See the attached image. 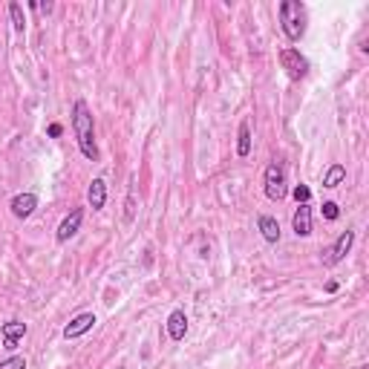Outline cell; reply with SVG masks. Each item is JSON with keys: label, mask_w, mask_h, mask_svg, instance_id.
<instances>
[{"label": "cell", "mask_w": 369, "mask_h": 369, "mask_svg": "<svg viewBox=\"0 0 369 369\" xmlns=\"http://www.w3.org/2000/svg\"><path fill=\"white\" fill-rule=\"evenodd\" d=\"M257 228H260L263 240H265V243H271V245H277V243H280V237H283L280 222H277L274 217H268V213H263V217L257 220Z\"/></svg>", "instance_id": "7c38bea8"}, {"label": "cell", "mask_w": 369, "mask_h": 369, "mask_svg": "<svg viewBox=\"0 0 369 369\" xmlns=\"http://www.w3.org/2000/svg\"><path fill=\"white\" fill-rule=\"evenodd\" d=\"M35 9H38V12H47V15H49V12L55 9V3H38Z\"/></svg>", "instance_id": "7402d4cb"}, {"label": "cell", "mask_w": 369, "mask_h": 369, "mask_svg": "<svg viewBox=\"0 0 369 369\" xmlns=\"http://www.w3.org/2000/svg\"><path fill=\"white\" fill-rule=\"evenodd\" d=\"M291 231L297 237H312V208L309 205H297L295 217H291Z\"/></svg>", "instance_id": "8fae6325"}, {"label": "cell", "mask_w": 369, "mask_h": 369, "mask_svg": "<svg viewBox=\"0 0 369 369\" xmlns=\"http://www.w3.org/2000/svg\"><path fill=\"white\" fill-rule=\"evenodd\" d=\"M9 208H12V217H15V220H29L32 213H35V208H38V197H35L32 190L15 193L12 202H9Z\"/></svg>", "instance_id": "ba28073f"}, {"label": "cell", "mask_w": 369, "mask_h": 369, "mask_svg": "<svg viewBox=\"0 0 369 369\" xmlns=\"http://www.w3.org/2000/svg\"><path fill=\"white\" fill-rule=\"evenodd\" d=\"M133 213H136V193L130 190V197H127V222H133Z\"/></svg>", "instance_id": "ffe728a7"}, {"label": "cell", "mask_w": 369, "mask_h": 369, "mask_svg": "<svg viewBox=\"0 0 369 369\" xmlns=\"http://www.w3.org/2000/svg\"><path fill=\"white\" fill-rule=\"evenodd\" d=\"M338 217H341V208H338V202H323V220L335 222Z\"/></svg>", "instance_id": "d6986e66"}, {"label": "cell", "mask_w": 369, "mask_h": 369, "mask_svg": "<svg viewBox=\"0 0 369 369\" xmlns=\"http://www.w3.org/2000/svg\"><path fill=\"white\" fill-rule=\"evenodd\" d=\"M72 130H75V139H79V150L81 156L90 162H99V145H95V122H92V113L87 107L84 99H79L72 104Z\"/></svg>", "instance_id": "6da1fadb"}, {"label": "cell", "mask_w": 369, "mask_h": 369, "mask_svg": "<svg viewBox=\"0 0 369 369\" xmlns=\"http://www.w3.org/2000/svg\"><path fill=\"white\" fill-rule=\"evenodd\" d=\"M352 245H355V231H343V234L335 240V245L326 251V257H323V265H338V263H343L346 260V254L352 251Z\"/></svg>", "instance_id": "5b68a950"}, {"label": "cell", "mask_w": 369, "mask_h": 369, "mask_svg": "<svg viewBox=\"0 0 369 369\" xmlns=\"http://www.w3.org/2000/svg\"><path fill=\"white\" fill-rule=\"evenodd\" d=\"M87 202L92 211H101L107 202V182L104 179H92V185L87 188Z\"/></svg>", "instance_id": "4fadbf2b"}, {"label": "cell", "mask_w": 369, "mask_h": 369, "mask_svg": "<svg viewBox=\"0 0 369 369\" xmlns=\"http://www.w3.org/2000/svg\"><path fill=\"white\" fill-rule=\"evenodd\" d=\"M167 335L170 341H185L188 335V315H185V309H173V312L167 315Z\"/></svg>", "instance_id": "30bf717a"}, {"label": "cell", "mask_w": 369, "mask_h": 369, "mask_svg": "<svg viewBox=\"0 0 369 369\" xmlns=\"http://www.w3.org/2000/svg\"><path fill=\"white\" fill-rule=\"evenodd\" d=\"M248 153H251V124L240 122V130H237V156L245 159Z\"/></svg>", "instance_id": "9a60e30c"}, {"label": "cell", "mask_w": 369, "mask_h": 369, "mask_svg": "<svg viewBox=\"0 0 369 369\" xmlns=\"http://www.w3.org/2000/svg\"><path fill=\"white\" fill-rule=\"evenodd\" d=\"M0 369H26V358L12 355V358H6V361H0Z\"/></svg>", "instance_id": "ac0fdd59"}, {"label": "cell", "mask_w": 369, "mask_h": 369, "mask_svg": "<svg viewBox=\"0 0 369 369\" xmlns=\"http://www.w3.org/2000/svg\"><path fill=\"white\" fill-rule=\"evenodd\" d=\"M263 188H265V197L271 202H283L286 199L288 188H286V170L280 167V162H271L265 167V173H263Z\"/></svg>", "instance_id": "3957f363"}, {"label": "cell", "mask_w": 369, "mask_h": 369, "mask_svg": "<svg viewBox=\"0 0 369 369\" xmlns=\"http://www.w3.org/2000/svg\"><path fill=\"white\" fill-rule=\"evenodd\" d=\"M9 17H12V26H15V32H24V29H26V17H24V9H21V3H9Z\"/></svg>", "instance_id": "2e32d148"}, {"label": "cell", "mask_w": 369, "mask_h": 369, "mask_svg": "<svg viewBox=\"0 0 369 369\" xmlns=\"http://www.w3.org/2000/svg\"><path fill=\"white\" fill-rule=\"evenodd\" d=\"M81 222H84V211H81V208H72L67 217L61 220V225H58L55 240H58V243H69V240L81 231Z\"/></svg>", "instance_id": "52a82bcc"}, {"label": "cell", "mask_w": 369, "mask_h": 369, "mask_svg": "<svg viewBox=\"0 0 369 369\" xmlns=\"http://www.w3.org/2000/svg\"><path fill=\"white\" fill-rule=\"evenodd\" d=\"M343 179H346V167L343 165H329V170L323 173V188L335 190L338 185H343Z\"/></svg>", "instance_id": "5bb4252c"}, {"label": "cell", "mask_w": 369, "mask_h": 369, "mask_svg": "<svg viewBox=\"0 0 369 369\" xmlns=\"http://www.w3.org/2000/svg\"><path fill=\"white\" fill-rule=\"evenodd\" d=\"M95 326V315L92 312H81V315H75L67 326H64V338L67 341H79V338H84L90 329Z\"/></svg>", "instance_id": "9c48e42d"}, {"label": "cell", "mask_w": 369, "mask_h": 369, "mask_svg": "<svg viewBox=\"0 0 369 369\" xmlns=\"http://www.w3.org/2000/svg\"><path fill=\"white\" fill-rule=\"evenodd\" d=\"M29 332V323L24 320H6L3 326H0V338H3V349L6 352H15L17 343H21Z\"/></svg>", "instance_id": "8992f818"}, {"label": "cell", "mask_w": 369, "mask_h": 369, "mask_svg": "<svg viewBox=\"0 0 369 369\" xmlns=\"http://www.w3.org/2000/svg\"><path fill=\"white\" fill-rule=\"evenodd\" d=\"M291 197H295L297 205H309V199H312V190H309L306 185H297L295 190H291Z\"/></svg>", "instance_id": "e0dca14e"}, {"label": "cell", "mask_w": 369, "mask_h": 369, "mask_svg": "<svg viewBox=\"0 0 369 369\" xmlns=\"http://www.w3.org/2000/svg\"><path fill=\"white\" fill-rule=\"evenodd\" d=\"M280 64L288 72L291 81H300V79H306V75H309V61L300 55V49H295V47L280 49Z\"/></svg>", "instance_id": "277c9868"}, {"label": "cell", "mask_w": 369, "mask_h": 369, "mask_svg": "<svg viewBox=\"0 0 369 369\" xmlns=\"http://www.w3.org/2000/svg\"><path fill=\"white\" fill-rule=\"evenodd\" d=\"M61 133H64V127H61V124H49V136H52V139H58Z\"/></svg>", "instance_id": "44dd1931"}, {"label": "cell", "mask_w": 369, "mask_h": 369, "mask_svg": "<svg viewBox=\"0 0 369 369\" xmlns=\"http://www.w3.org/2000/svg\"><path fill=\"white\" fill-rule=\"evenodd\" d=\"M280 26L291 44H297L306 35V6L300 0H283L280 3Z\"/></svg>", "instance_id": "7a4b0ae2"}]
</instances>
